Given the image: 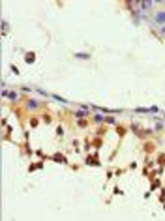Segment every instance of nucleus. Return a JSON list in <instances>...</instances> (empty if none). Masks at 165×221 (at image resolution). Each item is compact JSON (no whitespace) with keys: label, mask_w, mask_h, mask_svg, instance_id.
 Returning <instances> with one entry per match:
<instances>
[{"label":"nucleus","mask_w":165,"mask_h":221,"mask_svg":"<svg viewBox=\"0 0 165 221\" xmlns=\"http://www.w3.org/2000/svg\"><path fill=\"white\" fill-rule=\"evenodd\" d=\"M156 21H160V23H165V13H158V15H156Z\"/></svg>","instance_id":"nucleus-1"}]
</instances>
